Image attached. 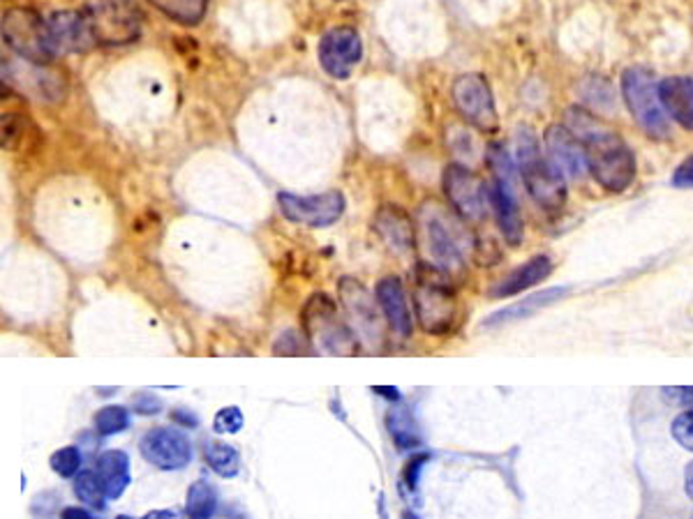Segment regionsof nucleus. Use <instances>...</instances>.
Instances as JSON below:
<instances>
[{
  "instance_id": "nucleus-19",
  "label": "nucleus",
  "mask_w": 693,
  "mask_h": 519,
  "mask_svg": "<svg viewBox=\"0 0 693 519\" xmlns=\"http://www.w3.org/2000/svg\"><path fill=\"white\" fill-rule=\"evenodd\" d=\"M568 293H572V289H568V286H551V289L536 291V293L527 295V299L518 301V303H513V305H509L504 310H498V312H492L490 316H486L481 328H502V326L515 324V321H525V318L539 314L541 310H546V307L564 301Z\"/></svg>"
},
{
  "instance_id": "nucleus-23",
  "label": "nucleus",
  "mask_w": 693,
  "mask_h": 519,
  "mask_svg": "<svg viewBox=\"0 0 693 519\" xmlns=\"http://www.w3.org/2000/svg\"><path fill=\"white\" fill-rule=\"evenodd\" d=\"M95 474L103 480L109 499H120L130 485V457L122 451H105L95 462Z\"/></svg>"
},
{
  "instance_id": "nucleus-38",
  "label": "nucleus",
  "mask_w": 693,
  "mask_h": 519,
  "mask_svg": "<svg viewBox=\"0 0 693 519\" xmlns=\"http://www.w3.org/2000/svg\"><path fill=\"white\" fill-rule=\"evenodd\" d=\"M428 462V455H416L412 457V462L407 464V472H405V480L412 489H416V483H418V474H420V466H424Z\"/></svg>"
},
{
  "instance_id": "nucleus-40",
  "label": "nucleus",
  "mask_w": 693,
  "mask_h": 519,
  "mask_svg": "<svg viewBox=\"0 0 693 519\" xmlns=\"http://www.w3.org/2000/svg\"><path fill=\"white\" fill-rule=\"evenodd\" d=\"M171 418L177 420V423H181L183 428H196L200 425V420H196V415H192L190 411H183V409H177L171 413Z\"/></svg>"
},
{
  "instance_id": "nucleus-33",
  "label": "nucleus",
  "mask_w": 693,
  "mask_h": 519,
  "mask_svg": "<svg viewBox=\"0 0 693 519\" xmlns=\"http://www.w3.org/2000/svg\"><path fill=\"white\" fill-rule=\"evenodd\" d=\"M49 466L61 478H77L82 474V453L74 446H65L49 457Z\"/></svg>"
},
{
  "instance_id": "nucleus-11",
  "label": "nucleus",
  "mask_w": 693,
  "mask_h": 519,
  "mask_svg": "<svg viewBox=\"0 0 693 519\" xmlns=\"http://www.w3.org/2000/svg\"><path fill=\"white\" fill-rule=\"evenodd\" d=\"M444 194H447L454 210L469 221H479L490 208L488 185L477 176L472 169L458 162L444 169Z\"/></svg>"
},
{
  "instance_id": "nucleus-46",
  "label": "nucleus",
  "mask_w": 693,
  "mask_h": 519,
  "mask_svg": "<svg viewBox=\"0 0 693 519\" xmlns=\"http://www.w3.org/2000/svg\"><path fill=\"white\" fill-rule=\"evenodd\" d=\"M116 519H132V517H128V515H120V517H116Z\"/></svg>"
},
{
  "instance_id": "nucleus-41",
  "label": "nucleus",
  "mask_w": 693,
  "mask_h": 519,
  "mask_svg": "<svg viewBox=\"0 0 693 519\" xmlns=\"http://www.w3.org/2000/svg\"><path fill=\"white\" fill-rule=\"evenodd\" d=\"M373 392L382 394V398H384V400H388V402H401V390H398V388H391V386H375V388H373Z\"/></svg>"
},
{
  "instance_id": "nucleus-45",
  "label": "nucleus",
  "mask_w": 693,
  "mask_h": 519,
  "mask_svg": "<svg viewBox=\"0 0 693 519\" xmlns=\"http://www.w3.org/2000/svg\"><path fill=\"white\" fill-rule=\"evenodd\" d=\"M403 519H418V517H416L414 512H409V510H405V512H403Z\"/></svg>"
},
{
  "instance_id": "nucleus-44",
  "label": "nucleus",
  "mask_w": 693,
  "mask_h": 519,
  "mask_svg": "<svg viewBox=\"0 0 693 519\" xmlns=\"http://www.w3.org/2000/svg\"><path fill=\"white\" fill-rule=\"evenodd\" d=\"M684 489L689 494V499H693V462L686 466V474H684Z\"/></svg>"
},
{
  "instance_id": "nucleus-35",
  "label": "nucleus",
  "mask_w": 693,
  "mask_h": 519,
  "mask_svg": "<svg viewBox=\"0 0 693 519\" xmlns=\"http://www.w3.org/2000/svg\"><path fill=\"white\" fill-rule=\"evenodd\" d=\"M243 428V413L238 407H225L220 409L213 418V430L217 434H236Z\"/></svg>"
},
{
  "instance_id": "nucleus-30",
  "label": "nucleus",
  "mask_w": 693,
  "mask_h": 519,
  "mask_svg": "<svg viewBox=\"0 0 693 519\" xmlns=\"http://www.w3.org/2000/svg\"><path fill=\"white\" fill-rule=\"evenodd\" d=\"M3 128H0V143L3 151H17L33 134V122L19 113H3Z\"/></svg>"
},
{
  "instance_id": "nucleus-32",
  "label": "nucleus",
  "mask_w": 693,
  "mask_h": 519,
  "mask_svg": "<svg viewBox=\"0 0 693 519\" xmlns=\"http://www.w3.org/2000/svg\"><path fill=\"white\" fill-rule=\"evenodd\" d=\"M580 93L585 97V102L591 107H599V109L612 107V84L604 77H597V74H591V77L583 82Z\"/></svg>"
},
{
  "instance_id": "nucleus-9",
  "label": "nucleus",
  "mask_w": 693,
  "mask_h": 519,
  "mask_svg": "<svg viewBox=\"0 0 693 519\" xmlns=\"http://www.w3.org/2000/svg\"><path fill=\"white\" fill-rule=\"evenodd\" d=\"M451 97L458 113L469 126L481 132H494L500 128V113L494 107V95L490 82L481 72H467L451 86Z\"/></svg>"
},
{
  "instance_id": "nucleus-37",
  "label": "nucleus",
  "mask_w": 693,
  "mask_h": 519,
  "mask_svg": "<svg viewBox=\"0 0 693 519\" xmlns=\"http://www.w3.org/2000/svg\"><path fill=\"white\" fill-rule=\"evenodd\" d=\"M663 398L671 404H689L693 402V386H673V388H663Z\"/></svg>"
},
{
  "instance_id": "nucleus-1",
  "label": "nucleus",
  "mask_w": 693,
  "mask_h": 519,
  "mask_svg": "<svg viewBox=\"0 0 693 519\" xmlns=\"http://www.w3.org/2000/svg\"><path fill=\"white\" fill-rule=\"evenodd\" d=\"M564 126L585 145L587 171L606 192L622 194L636 181V155L627 141L585 107L566 111Z\"/></svg>"
},
{
  "instance_id": "nucleus-34",
  "label": "nucleus",
  "mask_w": 693,
  "mask_h": 519,
  "mask_svg": "<svg viewBox=\"0 0 693 519\" xmlns=\"http://www.w3.org/2000/svg\"><path fill=\"white\" fill-rule=\"evenodd\" d=\"M671 434L684 451L693 453V409H684L682 413L675 415Z\"/></svg>"
},
{
  "instance_id": "nucleus-12",
  "label": "nucleus",
  "mask_w": 693,
  "mask_h": 519,
  "mask_svg": "<svg viewBox=\"0 0 693 519\" xmlns=\"http://www.w3.org/2000/svg\"><path fill=\"white\" fill-rule=\"evenodd\" d=\"M317 56L329 77L350 79V74L363 58V40L352 26L331 29L319 40Z\"/></svg>"
},
{
  "instance_id": "nucleus-25",
  "label": "nucleus",
  "mask_w": 693,
  "mask_h": 519,
  "mask_svg": "<svg viewBox=\"0 0 693 519\" xmlns=\"http://www.w3.org/2000/svg\"><path fill=\"white\" fill-rule=\"evenodd\" d=\"M204 459L213 472L222 478H234L241 468V457L234 446H227L222 441H206L204 443Z\"/></svg>"
},
{
  "instance_id": "nucleus-7",
  "label": "nucleus",
  "mask_w": 693,
  "mask_h": 519,
  "mask_svg": "<svg viewBox=\"0 0 693 519\" xmlns=\"http://www.w3.org/2000/svg\"><path fill=\"white\" fill-rule=\"evenodd\" d=\"M0 31H3L6 44L23 61L46 65L56 58L46 19H42V14L31 8H10L3 14Z\"/></svg>"
},
{
  "instance_id": "nucleus-36",
  "label": "nucleus",
  "mask_w": 693,
  "mask_h": 519,
  "mask_svg": "<svg viewBox=\"0 0 693 519\" xmlns=\"http://www.w3.org/2000/svg\"><path fill=\"white\" fill-rule=\"evenodd\" d=\"M671 183L678 190H693V155H689L680 162V166L673 171Z\"/></svg>"
},
{
  "instance_id": "nucleus-15",
  "label": "nucleus",
  "mask_w": 693,
  "mask_h": 519,
  "mask_svg": "<svg viewBox=\"0 0 693 519\" xmlns=\"http://www.w3.org/2000/svg\"><path fill=\"white\" fill-rule=\"evenodd\" d=\"M543 143H546V153L553 160V164L572 179H583L587 171V158L583 141L568 130L566 126H551L543 134Z\"/></svg>"
},
{
  "instance_id": "nucleus-5",
  "label": "nucleus",
  "mask_w": 693,
  "mask_h": 519,
  "mask_svg": "<svg viewBox=\"0 0 693 519\" xmlns=\"http://www.w3.org/2000/svg\"><path fill=\"white\" fill-rule=\"evenodd\" d=\"M82 12L95 46H126L141 35L143 17L135 0H86Z\"/></svg>"
},
{
  "instance_id": "nucleus-13",
  "label": "nucleus",
  "mask_w": 693,
  "mask_h": 519,
  "mask_svg": "<svg viewBox=\"0 0 693 519\" xmlns=\"http://www.w3.org/2000/svg\"><path fill=\"white\" fill-rule=\"evenodd\" d=\"M139 451L148 464H153L160 472H181L192 459V443L185 432L173 428H156L148 432Z\"/></svg>"
},
{
  "instance_id": "nucleus-2",
  "label": "nucleus",
  "mask_w": 693,
  "mask_h": 519,
  "mask_svg": "<svg viewBox=\"0 0 693 519\" xmlns=\"http://www.w3.org/2000/svg\"><path fill=\"white\" fill-rule=\"evenodd\" d=\"M414 312L428 335H447L456 326L458 299L447 270L435 263H418L414 270Z\"/></svg>"
},
{
  "instance_id": "nucleus-21",
  "label": "nucleus",
  "mask_w": 693,
  "mask_h": 519,
  "mask_svg": "<svg viewBox=\"0 0 693 519\" xmlns=\"http://www.w3.org/2000/svg\"><path fill=\"white\" fill-rule=\"evenodd\" d=\"M488 196H490V208L494 213V219H498V227L504 240L511 247H518L525 238V225H523V217H520L515 192L492 183L488 185Z\"/></svg>"
},
{
  "instance_id": "nucleus-28",
  "label": "nucleus",
  "mask_w": 693,
  "mask_h": 519,
  "mask_svg": "<svg viewBox=\"0 0 693 519\" xmlns=\"http://www.w3.org/2000/svg\"><path fill=\"white\" fill-rule=\"evenodd\" d=\"M488 166L492 171V183L504 190L515 192V166L504 145L492 143L488 145Z\"/></svg>"
},
{
  "instance_id": "nucleus-43",
  "label": "nucleus",
  "mask_w": 693,
  "mask_h": 519,
  "mask_svg": "<svg viewBox=\"0 0 693 519\" xmlns=\"http://www.w3.org/2000/svg\"><path fill=\"white\" fill-rule=\"evenodd\" d=\"M143 519H183V515L171 508V510H151L143 515Z\"/></svg>"
},
{
  "instance_id": "nucleus-39",
  "label": "nucleus",
  "mask_w": 693,
  "mask_h": 519,
  "mask_svg": "<svg viewBox=\"0 0 693 519\" xmlns=\"http://www.w3.org/2000/svg\"><path fill=\"white\" fill-rule=\"evenodd\" d=\"M135 409L141 413V415H151V413H158L162 409V402L151 398V394H139V398L135 400Z\"/></svg>"
},
{
  "instance_id": "nucleus-8",
  "label": "nucleus",
  "mask_w": 693,
  "mask_h": 519,
  "mask_svg": "<svg viewBox=\"0 0 693 519\" xmlns=\"http://www.w3.org/2000/svg\"><path fill=\"white\" fill-rule=\"evenodd\" d=\"M340 305L350 321L352 331L356 333L359 342L367 344L370 349H380L386 342V316L380 307L377 295L370 293L359 280L342 278L338 282Z\"/></svg>"
},
{
  "instance_id": "nucleus-6",
  "label": "nucleus",
  "mask_w": 693,
  "mask_h": 519,
  "mask_svg": "<svg viewBox=\"0 0 693 519\" xmlns=\"http://www.w3.org/2000/svg\"><path fill=\"white\" fill-rule=\"evenodd\" d=\"M622 97L638 128L657 141L671 139V122L661 105L659 84L646 67H627L622 72Z\"/></svg>"
},
{
  "instance_id": "nucleus-14",
  "label": "nucleus",
  "mask_w": 693,
  "mask_h": 519,
  "mask_svg": "<svg viewBox=\"0 0 693 519\" xmlns=\"http://www.w3.org/2000/svg\"><path fill=\"white\" fill-rule=\"evenodd\" d=\"M49 37H52L54 54H86L90 46H95V40L90 35V29L86 23L84 12L74 10H61L46 17Z\"/></svg>"
},
{
  "instance_id": "nucleus-10",
  "label": "nucleus",
  "mask_w": 693,
  "mask_h": 519,
  "mask_svg": "<svg viewBox=\"0 0 693 519\" xmlns=\"http://www.w3.org/2000/svg\"><path fill=\"white\" fill-rule=\"evenodd\" d=\"M278 206L282 215L294 221V225H303L310 229H324L335 225V221L344 213V196L338 190L324 192V194H291V192H280L278 194Z\"/></svg>"
},
{
  "instance_id": "nucleus-18",
  "label": "nucleus",
  "mask_w": 693,
  "mask_h": 519,
  "mask_svg": "<svg viewBox=\"0 0 693 519\" xmlns=\"http://www.w3.org/2000/svg\"><path fill=\"white\" fill-rule=\"evenodd\" d=\"M375 295L380 301V307L386 316V324L388 328L407 339L412 337L414 333V321H412V310H409V303H407V293H405V286L398 278H384L377 282V289H375Z\"/></svg>"
},
{
  "instance_id": "nucleus-22",
  "label": "nucleus",
  "mask_w": 693,
  "mask_h": 519,
  "mask_svg": "<svg viewBox=\"0 0 693 519\" xmlns=\"http://www.w3.org/2000/svg\"><path fill=\"white\" fill-rule=\"evenodd\" d=\"M659 97L665 113L682 128L693 130V79L668 77L659 84Z\"/></svg>"
},
{
  "instance_id": "nucleus-26",
  "label": "nucleus",
  "mask_w": 693,
  "mask_h": 519,
  "mask_svg": "<svg viewBox=\"0 0 693 519\" xmlns=\"http://www.w3.org/2000/svg\"><path fill=\"white\" fill-rule=\"evenodd\" d=\"M386 425H388L393 443L401 451H412L420 443V434H418L414 418H412V413L407 409L391 411L388 418H386Z\"/></svg>"
},
{
  "instance_id": "nucleus-17",
  "label": "nucleus",
  "mask_w": 693,
  "mask_h": 519,
  "mask_svg": "<svg viewBox=\"0 0 693 519\" xmlns=\"http://www.w3.org/2000/svg\"><path fill=\"white\" fill-rule=\"evenodd\" d=\"M373 229L384 240L391 252L407 255L416 245V229L407 210L386 204L373 217Z\"/></svg>"
},
{
  "instance_id": "nucleus-24",
  "label": "nucleus",
  "mask_w": 693,
  "mask_h": 519,
  "mask_svg": "<svg viewBox=\"0 0 693 519\" xmlns=\"http://www.w3.org/2000/svg\"><path fill=\"white\" fill-rule=\"evenodd\" d=\"M148 3L158 8L171 21L181 23V26H196V23H202L209 10V0H148Z\"/></svg>"
},
{
  "instance_id": "nucleus-29",
  "label": "nucleus",
  "mask_w": 693,
  "mask_h": 519,
  "mask_svg": "<svg viewBox=\"0 0 693 519\" xmlns=\"http://www.w3.org/2000/svg\"><path fill=\"white\" fill-rule=\"evenodd\" d=\"M74 494L84 506H90L95 510H105L107 508V491L103 480L97 478L95 472H82L77 478H74Z\"/></svg>"
},
{
  "instance_id": "nucleus-27",
  "label": "nucleus",
  "mask_w": 693,
  "mask_h": 519,
  "mask_svg": "<svg viewBox=\"0 0 693 519\" xmlns=\"http://www.w3.org/2000/svg\"><path fill=\"white\" fill-rule=\"evenodd\" d=\"M217 508V494L206 480H196L190 485L185 497L188 519H211Z\"/></svg>"
},
{
  "instance_id": "nucleus-31",
  "label": "nucleus",
  "mask_w": 693,
  "mask_h": 519,
  "mask_svg": "<svg viewBox=\"0 0 693 519\" xmlns=\"http://www.w3.org/2000/svg\"><path fill=\"white\" fill-rule=\"evenodd\" d=\"M95 432L103 436H111V434H120L130 428V413L126 407H105L95 413L93 418Z\"/></svg>"
},
{
  "instance_id": "nucleus-3",
  "label": "nucleus",
  "mask_w": 693,
  "mask_h": 519,
  "mask_svg": "<svg viewBox=\"0 0 693 519\" xmlns=\"http://www.w3.org/2000/svg\"><path fill=\"white\" fill-rule=\"evenodd\" d=\"M515 160L520 179L532 199L548 213H559L566 206V181L564 173L553 164L548 155H541L539 139L530 128L518 130Z\"/></svg>"
},
{
  "instance_id": "nucleus-42",
  "label": "nucleus",
  "mask_w": 693,
  "mask_h": 519,
  "mask_svg": "<svg viewBox=\"0 0 693 519\" xmlns=\"http://www.w3.org/2000/svg\"><path fill=\"white\" fill-rule=\"evenodd\" d=\"M61 519H93V515L79 506H70L61 512Z\"/></svg>"
},
{
  "instance_id": "nucleus-4",
  "label": "nucleus",
  "mask_w": 693,
  "mask_h": 519,
  "mask_svg": "<svg viewBox=\"0 0 693 519\" xmlns=\"http://www.w3.org/2000/svg\"><path fill=\"white\" fill-rule=\"evenodd\" d=\"M303 333L321 354L352 358L359 354V337L352 326L338 314L335 303L327 293H314L301 314Z\"/></svg>"
},
{
  "instance_id": "nucleus-16",
  "label": "nucleus",
  "mask_w": 693,
  "mask_h": 519,
  "mask_svg": "<svg viewBox=\"0 0 693 519\" xmlns=\"http://www.w3.org/2000/svg\"><path fill=\"white\" fill-rule=\"evenodd\" d=\"M426 238H428V250L433 255L435 266L447 270L451 278L462 273L465 257L460 250L458 236L447 219H444L441 215L426 217Z\"/></svg>"
},
{
  "instance_id": "nucleus-20",
  "label": "nucleus",
  "mask_w": 693,
  "mask_h": 519,
  "mask_svg": "<svg viewBox=\"0 0 693 519\" xmlns=\"http://www.w3.org/2000/svg\"><path fill=\"white\" fill-rule=\"evenodd\" d=\"M555 270V263L548 255H536L523 266L513 268L507 278H502L498 284L490 286V299H511V295L523 293L543 280H548Z\"/></svg>"
}]
</instances>
